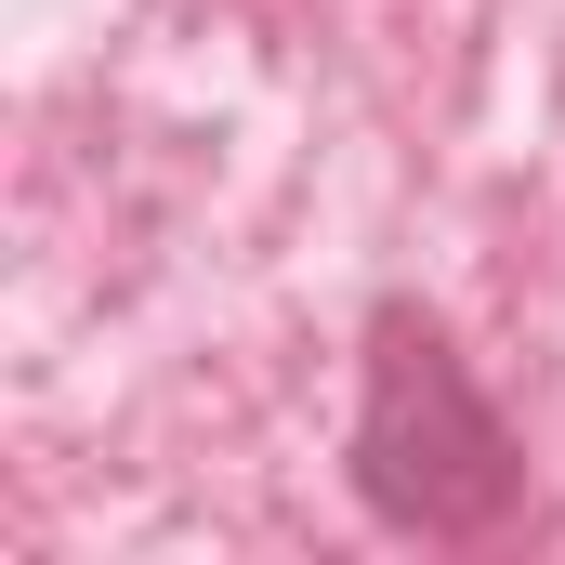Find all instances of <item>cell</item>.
I'll list each match as a JSON object with an SVG mask.
<instances>
[{
  "label": "cell",
  "instance_id": "1",
  "mask_svg": "<svg viewBox=\"0 0 565 565\" xmlns=\"http://www.w3.org/2000/svg\"><path fill=\"white\" fill-rule=\"evenodd\" d=\"M355 487L395 540H487L526 487L513 434L487 408V382L460 369V342L422 302L369 316V395H355Z\"/></svg>",
  "mask_w": 565,
  "mask_h": 565
}]
</instances>
